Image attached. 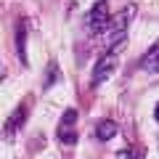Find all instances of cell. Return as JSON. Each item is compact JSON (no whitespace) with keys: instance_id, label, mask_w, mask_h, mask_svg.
I'll return each mask as SVG.
<instances>
[{"instance_id":"cell-1","label":"cell","mask_w":159,"mask_h":159,"mask_svg":"<svg viewBox=\"0 0 159 159\" xmlns=\"http://www.w3.org/2000/svg\"><path fill=\"white\" fill-rule=\"evenodd\" d=\"M135 13H138V6H135V3H130V6H125L122 11L117 13V16H111V19H109V27H106V32H103L106 48L117 45V43H125L127 27H130V21L135 19Z\"/></svg>"},{"instance_id":"cell-2","label":"cell","mask_w":159,"mask_h":159,"mask_svg":"<svg viewBox=\"0 0 159 159\" xmlns=\"http://www.w3.org/2000/svg\"><path fill=\"white\" fill-rule=\"evenodd\" d=\"M122 48H125V43H117V45H111L101 58H98L96 69H93V77H90V88L103 85V82L114 74V69H117V64H119V53H122Z\"/></svg>"},{"instance_id":"cell-3","label":"cell","mask_w":159,"mask_h":159,"mask_svg":"<svg viewBox=\"0 0 159 159\" xmlns=\"http://www.w3.org/2000/svg\"><path fill=\"white\" fill-rule=\"evenodd\" d=\"M109 19H111V13H109V3L106 0L93 3V8L88 11V19H85L88 34H103L106 27H109Z\"/></svg>"},{"instance_id":"cell-4","label":"cell","mask_w":159,"mask_h":159,"mask_svg":"<svg viewBox=\"0 0 159 159\" xmlns=\"http://www.w3.org/2000/svg\"><path fill=\"white\" fill-rule=\"evenodd\" d=\"M74 122H77V111L74 109H66L58 119V141L64 146H74L77 143V130H74Z\"/></svg>"},{"instance_id":"cell-5","label":"cell","mask_w":159,"mask_h":159,"mask_svg":"<svg viewBox=\"0 0 159 159\" xmlns=\"http://www.w3.org/2000/svg\"><path fill=\"white\" fill-rule=\"evenodd\" d=\"M27 114H29V111H27V101H24V103H19V106L13 109L11 119L6 122V135H13V133L21 130V125L27 122Z\"/></svg>"},{"instance_id":"cell-6","label":"cell","mask_w":159,"mask_h":159,"mask_svg":"<svg viewBox=\"0 0 159 159\" xmlns=\"http://www.w3.org/2000/svg\"><path fill=\"white\" fill-rule=\"evenodd\" d=\"M27 19H19V24H16V56H19V61L21 64H29V58H27Z\"/></svg>"},{"instance_id":"cell-7","label":"cell","mask_w":159,"mask_h":159,"mask_svg":"<svg viewBox=\"0 0 159 159\" xmlns=\"http://www.w3.org/2000/svg\"><path fill=\"white\" fill-rule=\"evenodd\" d=\"M141 66L146 69V72L159 74V43H154V45L148 48L146 53H143V58H141Z\"/></svg>"},{"instance_id":"cell-8","label":"cell","mask_w":159,"mask_h":159,"mask_svg":"<svg viewBox=\"0 0 159 159\" xmlns=\"http://www.w3.org/2000/svg\"><path fill=\"white\" fill-rule=\"evenodd\" d=\"M117 133H119V127H117V122H111V119H101V122L96 125V138L98 141H111Z\"/></svg>"},{"instance_id":"cell-9","label":"cell","mask_w":159,"mask_h":159,"mask_svg":"<svg viewBox=\"0 0 159 159\" xmlns=\"http://www.w3.org/2000/svg\"><path fill=\"white\" fill-rule=\"evenodd\" d=\"M56 74H58V69H56V66L51 64V66H48V80H45V88H51V85H53V80H56Z\"/></svg>"},{"instance_id":"cell-10","label":"cell","mask_w":159,"mask_h":159,"mask_svg":"<svg viewBox=\"0 0 159 159\" xmlns=\"http://www.w3.org/2000/svg\"><path fill=\"white\" fill-rule=\"evenodd\" d=\"M154 119H157V122H159V103H157V106H154Z\"/></svg>"}]
</instances>
